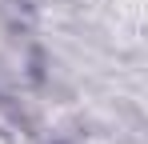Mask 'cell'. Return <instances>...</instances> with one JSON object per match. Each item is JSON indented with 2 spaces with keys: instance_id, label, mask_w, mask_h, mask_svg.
<instances>
[{
  "instance_id": "6da1fadb",
  "label": "cell",
  "mask_w": 148,
  "mask_h": 144,
  "mask_svg": "<svg viewBox=\"0 0 148 144\" xmlns=\"http://www.w3.org/2000/svg\"><path fill=\"white\" fill-rule=\"evenodd\" d=\"M0 144H12V140H8V136H4V132H0Z\"/></svg>"
}]
</instances>
